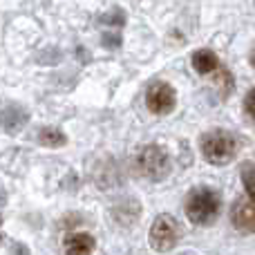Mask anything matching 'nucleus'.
I'll return each mask as SVG.
<instances>
[{"instance_id":"obj_7","label":"nucleus","mask_w":255,"mask_h":255,"mask_svg":"<svg viewBox=\"0 0 255 255\" xmlns=\"http://www.w3.org/2000/svg\"><path fill=\"white\" fill-rule=\"evenodd\" d=\"M65 251L67 253H92L94 251V238L90 233H72L65 238Z\"/></svg>"},{"instance_id":"obj_11","label":"nucleus","mask_w":255,"mask_h":255,"mask_svg":"<svg viewBox=\"0 0 255 255\" xmlns=\"http://www.w3.org/2000/svg\"><path fill=\"white\" fill-rule=\"evenodd\" d=\"M244 110H247V115L251 117V119H255V88L247 94V99H244Z\"/></svg>"},{"instance_id":"obj_9","label":"nucleus","mask_w":255,"mask_h":255,"mask_svg":"<svg viewBox=\"0 0 255 255\" xmlns=\"http://www.w3.org/2000/svg\"><path fill=\"white\" fill-rule=\"evenodd\" d=\"M38 139H40V143L47 145V148H58V145L65 143V136H63L58 130H54V128H43Z\"/></svg>"},{"instance_id":"obj_2","label":"nucleus","mask_w":255,"mask_h":255,"mask_svg":"<svg viewBox=\"0 0 255 255\" xmlns=\"http://www.w3.org/2000/svg\"><path fill=\"white\" fill-rule=\"evenodd\" d=\"M199 148L206 161L222 166V163H229L235 159L238 154V139H235L231 132L226 130H213L199 139Z\"/></svg>"},{"instance_id":"obj_10","label":"nucleus","mask_w":255,"mask_h":255,"mask_svg":"<svg viewBox=\"0 0 255 255\" xmlns=\"http://www.w3.org/2000/svg\"><path fill=\"white\" fill-rule=\"evenodd\" d=\"M242 181H244V188H247V195L255 197V166H247L242 170Z\"/></svg>"},{"instance_id":"obj_5","label":"nucleus","mask_w":255,"mask_h":255,"mask_svg":"<svg viewBox=\"0 0 255 255\" xmlns=\"http://www.w3.org/2000/svg\"><path fill=\"white\" fill-rule=\"evenodd\" d=\"M145 106L152 115H168L175 108V90L163 81H157L145 92Z\"/></svg>"},{"instance_id":"obj_8","label":"nucleus","mask_w":255,"mask_h":255,"mask_svg":"<svg viewBox=\"0 0 255 255\" xmlns=\"http://www.w3.org/2000/svg\"><path fill=\"white\" fill-rule=\"evenodd\" d=\"M190 61H193V67L199 74H211V72H215L220 67V61H217V56L211 49H197Z\"/></svg>"},{"instance_id":"obj_6","label":"nucleus","mask_w":255,"mask_h":255,"mask_svg":"<svg viewBox=\"0 0 255 255\" xmlns=\"http://www.w3.org/2000/svg\"><path fill=\"white\" fill-rule=\"evenodd\" d=\"M231 220L233 226L242 233H255V197L247 195V197L238 199L231 211Z\"/></svg>"},{"instance_id":"obj_12","label":"nucleus","mask_w":255,"mask_h":255,"mask_svg":"<svg viewBox=\"0 0 255 255\" xmlns=\"http://www.w3.org/2000/svg\"><path fill=\"white\" fill-rule=\"evenodd\" d=\"M251 63H253V65H255V49H253V56H251Z\"/></svg>"},{"instance_id":"obj_1","label":"nucleus","mask_w":255,"mask_h":255,"mask_svg":"<svg viewBox=\"0 0 255 255\" xmlns=\"http://www.w3.org/2000/svg\"><path fill=\"white\" fill-rule=\"evenodd\" d=\"M186 217L197 226H208L217 220L222 211V199L215 190L211 188H197L186 199Z\"/></svg>"},{"instance_id":"obj_3","label":"nucleus","mask_w":255,"mask_h":255,"mask_svg":"<svg viewBox=\"0 0 255 255\" xmlns=\"http://www.w3.org/2000/svg\"><path fill=\"white\" fill-rule=\"evenodd\" d=\"M134 168L150 181H161L170 172V157L161 145H143L134 157Z\"/></svg>"},{"instance_id":"obj_4","label":"nucleus","mask_w":255,"mask_h":255,"mask_svg":"<svg viewBox=\"0 0 255 255\" xmlns=\"http://www.w3.org/2000/svg\"><path fill=\"white\" fill-rule=\"evenodd\" d=\"M179 235H181V229L179 224L175 222V217L170 215H159L157 220L152 222L150 226V247L154 251H170V249L177 247L179 242Z\"/></svg>"}]
</instances>
